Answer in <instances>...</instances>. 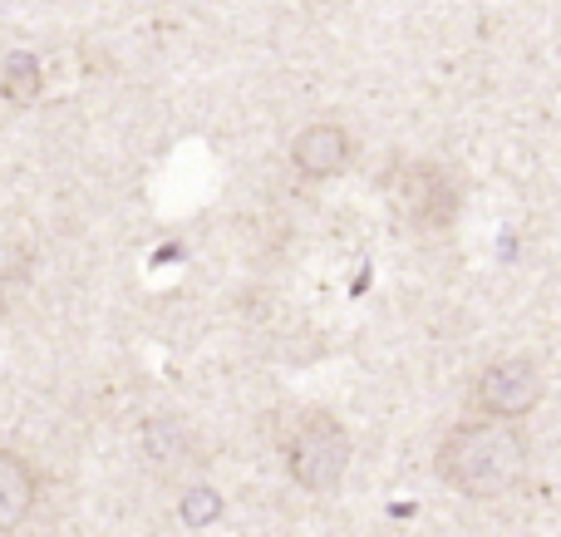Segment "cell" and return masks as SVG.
I'll list each match as a JSON object with an SVG mask.
<instances>
[{"label": "cell", "mask_w": 561, "mask_h": 537, "mask_svg": "<svg viewBox=\"0 0 561 537\" xmlns=\"http://www.w3.org/2000/svg\"><path fill=\"white\" fill-rule=\"evenodd\" d=\"M35 469L15 449H0V533H15L35 509Z\"/></svg>", "instance_id": "obj_6"}, {"label": "cell", "mask_w": 561, "mask_h": 537, "mask_svg": "<svg viewBox=\"0 0 561 537\" xmlns=\"http://www.w3.org/2000/svg\"><path fill=\"white\" fill-rule=\"evenodd\" d=\"M404 183H409V193L399 197V207L414 217V227H444L448 217H454V193H448L438 168H428V163L409 168Z\"/></svg>", "instance_id": "obj_5"}, {"label": "cell", "mask_w": 561, "mask_h": 537, "mask_svg": "<svg viewBox=\"0 0 561 537\" xmlns=\"http://www.w3.org/2000/svg\"><path fill=\"white\" fill-rule=\"evenodd\" d=\"M547 380L542 365L527 361V355H513V361H493L473 385V404L483 410V420H527V414L542 404Z\"/></svg>", "instance_id": "obj_3"}, {"label": "cell", "mask_w": 561, "mask_h": 537, "mask_svg": "<svg viewBox=\"0 0 561 537\" xmlns=\"http://www.w3.org/2000/svg\"><path fill=\"white\" fill-rule=\"evenodd\" d=\"M350 158H355V144H350V128L340 124H306L296 138H290V168H296L300 183H325V178L345 173Z\"/></svg>", "instance_id": "obj_4"}, {"label": "cell", "mask_w": 561, "mask_h": 537, "mask_svg": "<svg viewBox=\"0 0 561 537\" xmlns=\"http://www.w3.org/2000/svg\"><path fill=\"white\" fill-rule=\"evenodd\" d=\"M39 89H45V69H39V59L30 55V49H10L5 65H0V99L15 108H30L39 99Z\"/></svg>", "instance_id": "obj_7"}, {"label": "cell", "mask_w": 561, "mask_h": 537, "mask_svg": "<svg viewBox=\"0 0 561 537\" xmlns=\"http://www.w3.org/2000/svg\"><path fill=\"white\" fill-rule=\"evenodd\" d=\"M193 434H187V424L168 420V414H158V420H144V430H138V449L148 454L153 464H183L193 459Z\"/></svg>", "instance_id": "obj_8"}, {"label": "cell", "mask_w": 561, "mask_h": 537, "mask_svg": "<svg viewBox=\"0 0 561 537\" xmlns=\"http://www.w3.org/2000/svg\"><path fill=\"white\" fill-rule=\"evenodd\" d=\"M350 430L335 420V414H306L296 424L286 444V469H290V483L306 493H330L340 489L350 469Z\"/></svg>", "instance_id": "obj_2"}, {"label": "cell", "mask_w": 561, "mask_h": 537, "mask_svg": "<svg viewBox=\"0 0 561 537\" xmlns=\"http://www.w3.org/2000/svg\"><path fill=\"white\" fill-rule=\"evenodd\" d=\"M178 518H183L187 528H213V523L222 518V493L207 489V483L183 489V499H178Z\"/></svg>", "instance_id": "obj_9"}, {"label": "cell", "mask_w": 561, "mask_h": 537, "mask_svg": "<svg viewBox=\"0 0 561 537\" xmlns=\"http://www.w3.org/2000/svg\"><path fill=\"white\" fill-rule=\"evenodd\" d=\"M527 473V439L507 420H473L458 424L438 444V479L473 503H493L523 483Z\"/></svg>", "instance_id": "obj_1"}]
</instances>
